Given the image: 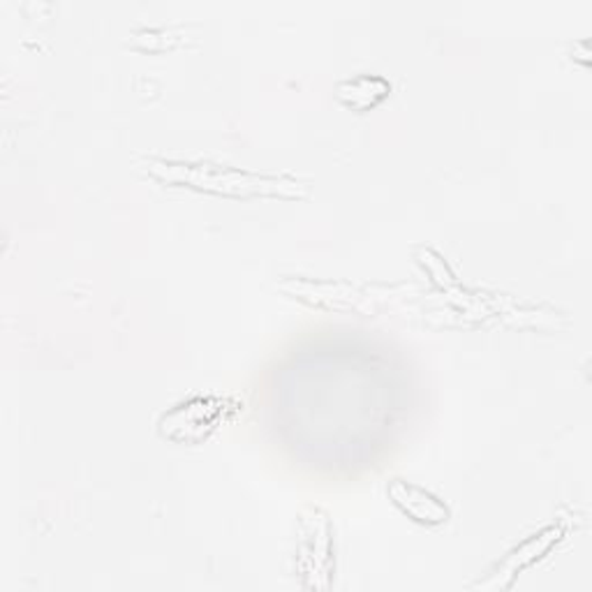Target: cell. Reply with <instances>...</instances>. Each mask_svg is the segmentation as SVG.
I'll return each instance as SVG.
<instances>
[{
  "instance_id": "cell-1",
  "label": "cell",
  "mask_w": 592,
  "mask_h": 592,
  "mask_svg": "<svg viewBox=\"0 0 592 592\" xmlns=\"http://www.w3.org/2000/svg\"><path fill=\"white\" fill-rule=\"evenodd\" d=\"M389 495L414 521L433 523L435 525V523H444L449 519L446 506L435 495H431L427 491H421V489H417L412 484L393 482L389 486Z\"/></svg>"
}]
</instances>
